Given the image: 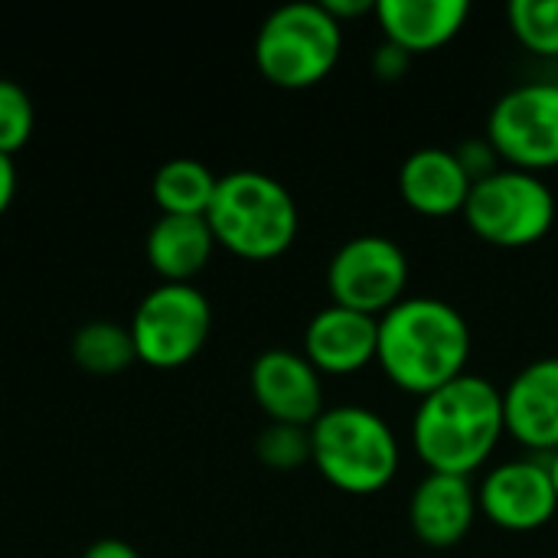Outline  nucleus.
Returning <instances> with one entry per match:
<instances>
[{"label":"nucleus","instance_id":"nucleus-1","mask_svg":"<svg viewBox=\"0 0 558 558\" xmlns=\"http://www.w3.org/2000/svg\"><path fill=\"white\" fill-rule=\"evenodd\" d=\"M471 360V327L441 298H405L379 317L376 363L409 396H432L461 379Z\"/></svg>","mask_w":558,"mask_h":558},{"label":"nucleus","instance_id":"nucleus-2","mask_svg":"<svg viewBox=\"0 0 558 558\" xmlns=\"http://www.w3.org/2000/svg\"><path fill=\"white\" fill-rule=\"evenodd\" d=\"M504 435V389L474 373L418 399L412 415V448L432 474L471 477L494 458Z\"/></svg>","mask_w":558,"mask_h":558},{"label":"nucleus","instance_id":"nucleus-3","mask_svg":"<svg viewBox=\"0 0 558 558\" xmlns=\"http://www.w3.org/2000/svg\"><path fill=\"white\" fill-rule=\"evenodd\" d=\"M206 222L216 245L248 262H271L294 245L301 213L281 180L262 170H232L219 177Z\"/></svg>","mask_w":558,"mask_h":558},{"label":"nucleus","instance_id":"nucleus-4","mask_svg":"<svg viewBox=\"0 0 558 558\" xmlns=\"http://www.w3.org/2000/svg\"><path fill=\"white\" fill-rule=\"evenodd\" d=\"M402 461L392 425L366 405H333L311 425V464L317 474L350 497L386 490Z\"/></svg>","mask_w":558,"mask_h":558},{"label":"nucleus","instance_id":"nucleus-5","mask_svg":"<svg viewBox=\"0 0 558 558\" xmlns=\"http://www.w3.org/2000/svg\"><path fill=\"white\" fill-rule=\"evenodd\" d=\"M343 49V26L324 3L294 0L265 16L255 36V65L278 88L320 85Z\"/></svg>","mask_w":558,"mask_h":558},{"label":"nucleus","instance_id":"nucleus-6","mask_svg":"<svg viewBox=\"0 0 558 558\" xmlns=\"http://www.w3.org/2000/svg\"><path fill=\"white\" fill-rule=\"evenodd\" d=\"M461 216L468 229L494 248H530L553 232L558 199L539 173L500 167L471 186Z\"/></svg>","mask_w":558,"mask_h":558},{"label":"nucleus","instance_id":"nucleus-7","mask_svg":"<svg viewBox=\"0 0 558 558\" xmlns=\"http://www.w3.org/2000/svg\"><path fill=\"white\" fill-rule=\"evenodd\" d=\"M209 298L190 281H163L147 291L131 317L137 360L157 369L186 366L209 340Z\"/></svg>","mask_w":558,"mask_h":558},{"label":"nucleus","instance_id":"nucleus-8","mask_svg":"<svg viewBox=\"0 0 558 558\" xmlns=\"http://www.w3.org/2000/svg\"><path fill=\"white\" fill-rule=\"evenodd\" d=\"M330 304L383 317L409 294V255L405 248L379 232H363L343 242L327 265Z\"/></svg>","mask_w":558,"mask_h":558},{"label":"nucleus","instance_id":"nucleus-9","mask_svg":"<svg viewBox=\"0 0 558 558\" xmlns=\"http://www.w3.org/2000/svg\"><path fill=\"white\" fill-rule=\"evenodd\" d=\"M487 141L504 167L546 173L558 167V82H526L497 98Z\"/></svg>","mask_w":558,"mask_h":558},{"label":"nucleus","instance_id":"nucleus-10","mask_svg":"<svg viewBox=\"0 0 558 558\" xmlns=\"http://www.w3.org/2000/svg\"><path fill=\"white\" fill-rule=\"evenodd\" d=\"M477 507L504 533H536L558 513L549 458H517L490 468L477 487Z\"/></svg>","mask_w":558,"mask_h":558},{"label":"nucleus","instance_id":"nucleus-11","mask_svg":"<svg viewBox=\"0 0 558 558\" xmlns=\"http://www.w3.org/2000/svg\"><path fill=\"white\" fill-rule=\"evenodd\" d=\"M248 386L271 422L311 428L324 415V376L294 350H265L255 356Z\"/></svg>","mask_w":558,"mask_h":558},{"label":"nucleus","instance_id":"nucleus-12","mask_svg":"<svg viewBox=\"0 0 558 558\" xmlns=\"http://www.w3.org/2000/svg\"><path fill=\"white\" fill-rule=\"evenodd\" d=\"M507 435L533 458L558 451V356H543L523 366L504 389Z\"/></svg>","mask_w":558,"mask_h":558},{"label":"nucleus","instance_id":"nucleus-13","mask_svg":"<svg viewBox=\"0 0 558 558\" xmlns=\"http://www.w3.org/2000/svg\"><path fill=\"white\" fill-rule=\"evenodd\" d=\"M379 320L340 304L320 307L304 330V356L320 376H353L376 363Z\"/></svg>","mask_w":558,"mask_h":558},{"label":"nucleus","instance_id":"nucleus-14","mask_svg":"<svg viewBox=\"0 0 558 558\" xmlns=\"http://www.w3.org/2000/svg\"><path fill=\"white\" fill-rule=\"evenodd\" d=\"M477 490L471 477L425 474L409 497V526L428 549H454L477 523Z\"/></svg>","mask_w":558,"mask_h":558},{"label":"nucleus","instance_id":"nucleus-15","mask_svg":"<svg viewBox=\"0 0 558 558\" xmlns=\"http://www.w3.org/2000/svg\"><path fill=\"white\" fill-rule=\"evenodd\" d=\"M471 177L461 160L448 147H418L405 157L399 170V196L402 203L425 219H451L461 216L471 196Z\"/></svg>","mask_w":558,"mask_h":558},{"label":"nucleus","instance_id":"nucleus-16","mask_svg":"<svg viewBox=\"0 0 558 558\" xmlns=\"http://www.w3.org/2000/svg\"><path fill=\"white\" fill-rule=\"evenodd\" d=\"M383 39L405 49L409 56L435 52L448 46L468 23V0H376Z\"/></svg>","mask_w":558,"mask_h":558},{"label":"nucleus","instance_id":"nucleus-17","mask_svg":"<svg viewBox=\"0 0 558 558\" xmlns=\"http://www.w3.org/2000/svg\"><path fill=\"white\" fill-rule=\"evenodd\" d=\"M147 262L163 281H190L209 265L216 235L206 222V216H170L160 213V219L147 232Z\"/></svg>","mask_w":558,"mask_h":558},{"label":"nucleus","instance_id":"nucleus-18","mask_svg":"<svg viewBox=\"0 0 558 558\" xmlns=\"http://www.w3.org/2000/svg\"><path fill=\"white\" fill-rule=\"evenodd\" d=\"M219 177L196 157H170L154 173V199L170 216H206Z\"/></svg>","mask_w":558,"mask_h":558},{"label":"nucleus","instance_id":"nucleus-19","mask_svg":"<svg viewBox=\"0 0 558 558\" xmlns=\"http://www.w3.org/2000/svg\"><path fill=\"white\" fill-rule=\"evenodd\" d=\"M72 356L85 373L114 376L137 360V347L131 327H121L114 320H88L72 337Z\"/></svg>","mask_w":558,"mask_h":558},{"label":"nucleus","instance_id":"nucleus-20","mask_svg":"<svg viewBox=\"0 0 558 558\" xmlns=\"http://www.w3.org/2000/svg\"><path fill=\"white\" fill-rule=\"evenodd\" d=\"M510 29L523 49L558 59V0H513L507 7Z\"/></svg>","mask_w":558,"mask_h":558},{"label":"nucleus","instance_id":"nucleus-21","mask_svg":"<svg viewBox=\"0 0 558 558\" xmlns=\"http://www.w3.org/2000/svg\"><path fill=\"white\" fill-rule=\"evenodd\" d=\"M255 454L271 471H298L311 464V428L268 422L255 438Z\"/></svg>","mask_w":558,"mask_h":558},{"label":"nucleus","instance_id":"nucleus-22","mask_svg":"<svg viewBox=\"0 0 558 558\" xmlns=\"http://www.w3.org/2000/svg\"><path fill=\"white\" fill-rule=\"evenodd\" d=\"M33 101L26 88L0 75V154H16L33 134Z\"/></svg>","mask_w":558,"mask_h":558},{"label":"nucleus","instance_id":"nucleus-23","mask_svg":"<svg viewBox=\"0 0 558 558\" xmlns=\"http://www.w3.org/2000/svg\"><path fill=\"white\" fill-rule=\"evenodd\" d=\"M454 154H458L464 173L471 177V183H481V180H487L490 173H497L504 167V160L497 157V150L490 147L487 137L484 141H464L461 147H454Z\"/></svg>","mask_w":558,"mask_h":558},{"label":"nucleus","instance_id":"nucleus-24","mask_svg":"<svg viewBox=\"0 0 558 558\" xmlns=\"http://www.w3.org/2000/svg\"><path fill=\"white\" fill-rule=\"evenodd\" d=\"M409 62H412V56L405 49H399V46H392V43L383 39V46L373 56V72L383 82H396V78H402L409 72Z\"/></svg>","mask_w":558,"mask_h":558},{"label":"nucleus","instance_id":"nucleus-25","mask_svg":"<svg viewBox=\"0 0 558 558\" xmlns=\"http://www.w3.org/2000/svg\"><path fill=\"white\" fill-rule=\"evenodd\" d=\"M327 7V13L343 26V20L350 16H366V13H376V0H320Z\"/></svg>","mask_w":558,"mask_h":558},{"label":"nucleus","instance_id":"nucleus-26","mask_svg":"<svg viewBox=\"0 0 558 558\" xmlns=\"http://www.w3.org/2000/svg\"><path fill=\"white\" fill-rule=\"evenodd\" d=\"M82 558H141L137 556V549L131 546V543H124V539H95Z\"/></svg>","mask_w":558,"mask_h":558},{"label":"nucleus","instance_id":"nucleus-27","mask_svg":"<svg viewBox=\"0 0 558 558\" xmlns=\"http://www.w3.org/2000/svg\"><path fill=\"white\" fill-rule=\"evenodd\" d=\"M13 193H16V163L10 154H0V216L10 206Z\"/></svg>","mask_w":558,"mask_h":558},{"label":"nucleus","instance_id":"nucleus-28","mask_svg":"<svg viewBox=\"0 0 558 558\" xmlns=\"http://www.w3.org/2000/svg\"><path fill=\"white\" fill-rule=\"evenodd\" d=\"M549 474H553V484H556L558 490V451L549 458Z\"/></svg>","mask_w":558,"mask_h":558}]
</instances>
